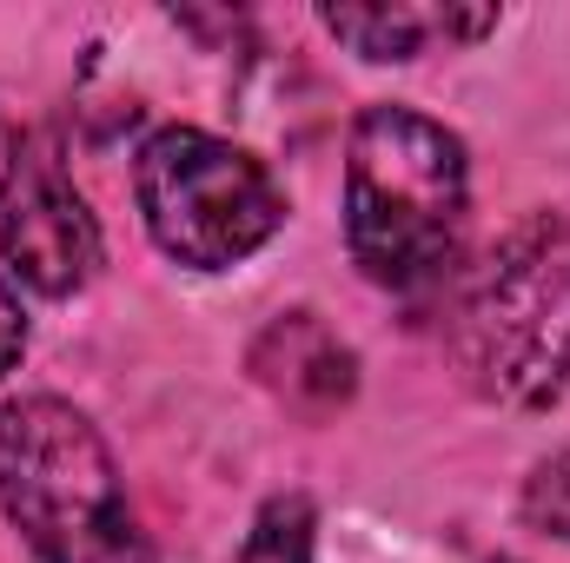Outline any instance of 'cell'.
<instances>
[{"label": "cell", "mask_w": 570, "mask_h": 563, "mask_svg": "<svg viewBox=\"0 0 570 563\" xmlns=\"http://www.w3.org/2000/svg\"><path fill=\"white\" fill-rule=\"evenodd\" d=\"M0 511L40 563H153L107 437L67 398L0 412Z\"/></svg>", "instance_id": "3957f363"}, {"label": "cell", "mask_w": 570, "mask_h": 563, "mask_svg": "<svg viewBox=\"0 0 570 563\" xmlns=\"http://www.w3.org/2000/svg\"><path fill=\"white\" fill-rule=\"evenodd\" d=\"M325 27H332L352 53H365V60H419L438 33H444V40H451V33L471 40V33H484V27H498V13H491V7L464 13V7L379 0V7H325Z\"/></svg>", "instance_id": "52a82bcc"}, {"label": "cell", "mask_w": 570, "mask_h": 563, "mask_svg": "<svg viewBox=\"0 0 570 563\" xmlns=\"http://www.w3.org/2000/svg\"><path fill=\"white\" fill-rule=\"evenodd\" d=\"M464 146L412 107H365L345 146V246L392 292L431 285L464 239Z\"/></svg>", "instance_id": "6da1fadb"}, {"label": "cell", "mask_w": 570, "mask_h": 563, "mask_svg": "<svg viewBox=\"0 0 570 563\" xmlns=\"http://www.w3.org/2000/svg\"><path fill=\"white\" fill-rule=\"evenodd\" d=\"M20 352H27V318H20V305H13V292L0 285V378L20 365Z\"/></svg>", "instance_id": "30bf717a"}, {"label": "cell", "mask_w": 570, "mask_h": 563, "mask_svg": "<svg viewBox=\"0 0 570 563\" xmlns=\"http://www.w3.org/2000/svg\"><path fill=\"white\" fill-rule=\"evenodd\" d=\"M524 524H538L544 537H570V451L544 457L524 484Z\"/></svg>", "instance_id": "9c48e42d"}, {"label": "cell", "mask_w": 570, "mask_h": 563, "mask_svg": "<svg viewBox=\"0 0 570 563\" xmlns=\"http://www.w3.org/2000/svg\"><path fill=\"white\" fill-rule=\"evenodd\" d=\"M498 563H511V557H498Z\"/></svg>", "instance_id": "8fae6325"}, {"label": "cell", "mask_w": 570, "mask_h": 563, "mask_svg": "<svg viewBox=\"0 0 570 563\" xmlns=\"http://www.w3.org/2000/svg\"><path fill=\"white\" fill-rule=\"evenodd\" d=\"M0 253L40 298H67L100 266V226L47 134H20L0 179Z\"/></svg>", "instance_id": "5b68a950"}, {"label": "cell", "mask_w": 570, "mask_h": 563, "mask_svg": "<svg viewBox=\"0 0 570 563\" xmlns=\"http://www.w3.org/2000/svg\"><path fill=\"white\" fill-rule=\"evenodd\" d=\"M246 365H253V378L279 398L285 412H298V418H312V424L345 412L352 392H358V358H352V345L318 312H279L253 338Z\"/></svg>", "instance_id": "8992f818"}, {"label": "cell", "mask_w": 570, "mask_h": 563, "mask_svg": "<svg viewBox=\"0 0 570 563\" xmlns=\"http://www.w3.org/2000/svg\"><path fill=\"white\" fill-rule=\"evenodd\" d=\"M134 192L153 246L193 273H226L253 259L285 219L279 179L246 146L199 127H159L140 146Z\"/></svg>", "instance_id": "277c9868"}, {"label": "cell", "mask_w": 570, "mask_h": 563, "mask_svg": "<svg viewBox=\"0 0 570 563\" xmlns=\"http://www.w3.org/2000/svg\"><path fill=\"white\" fill-rule=\"evenodd\" d=\"M451 352L471 392L511 412H551L570 398V219L531 213L464 279Z\"/></svg>", "instance_id": "7a4b0ae2"}, {"label": "cell", "mask_w": 570, "mask_h": 563, "mask_svg": "<svg viewBox=\"0 0 570 563\" xmlns=\"http://www.w3.org/2000/svg\"><path fill=\"white\" fill-rule=\"evenodd\" d=\"M312 544H318V517H312V497L285 491V497H273V504L253 517L239 563H312Z\"/></svg>", "instance_id": "ba28073f"}]
</instances>
